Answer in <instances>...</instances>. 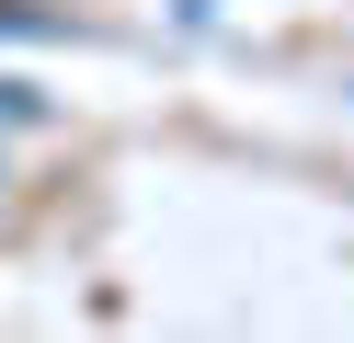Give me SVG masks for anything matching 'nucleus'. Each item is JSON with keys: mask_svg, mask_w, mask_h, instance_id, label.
<instances>
[{"mask_svg": "<svg viewBox=\"0 0 354 343\" xmlns=\"http://www.w3.org/2000/svg\"><path fill=\"white\" fill-rule=\"evenodd\" d=\"M0 35H24V46H35V35H69V23H57V12H35V0H0Z\"/></svg>", "mask_w": 354, "mask_h": 343, "instance_id": "f257e3e1", "label": "nucleus"}, {"mask_svg": "<svg viewBox=\"0 0 354 343\" xmlns=\"http://www.w3.org/2000/svg\"><path fill=\"white\" fill-rule=\"evenodd\" d=\"M46 114V91H24V80H0V126H35Z\"/></svg>", "mask_w": 354, "mask_h": 343, "instance_id": "f03ea898", "label": "nucleus"}]
</instances>
